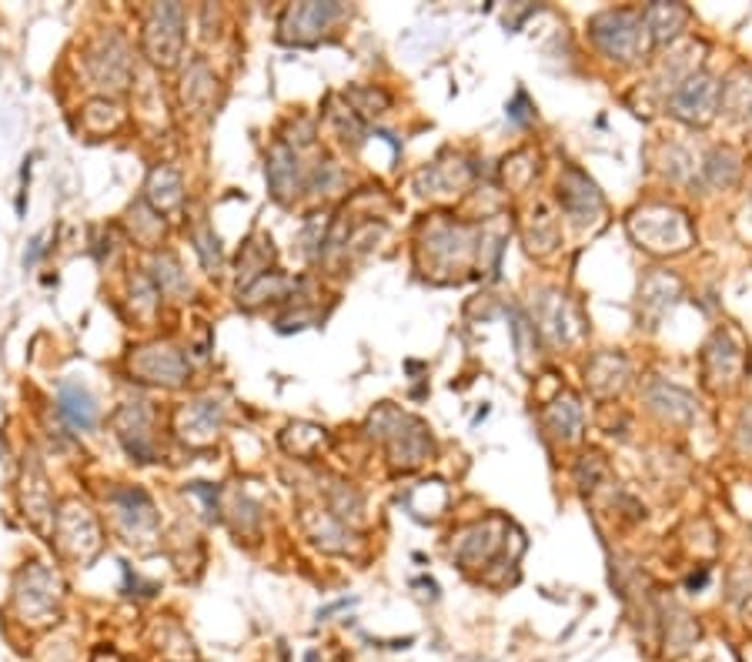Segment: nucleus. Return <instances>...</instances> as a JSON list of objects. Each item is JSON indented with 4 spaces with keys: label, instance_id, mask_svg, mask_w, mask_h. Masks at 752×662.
Returning a JSON list of instances; mask_svg holds the SVG:
<instances>
[{
    "label": "nucleus",
    "instance_id": "nucleus-1",
    "mask_svg": "<svg viewBox=\"0 0 752 662\" xmlns=\"http://www.w3.org/2000/svg\"><path fill=\"white\" fill-rule=\"evenodd\" d=\"M712 101H716V87H712L709 77H692V81L682 87L679 97H676V111L682 118H692V107H699V121L709 118L712 111Z\"/></svg>",
    "mask_w": 752,
    "mask_h": 662
},
{
    "label": "nucleus",
    "instance_id": "nucleus-2",
    "mask_svg": "<svg viewBox=\"0 0 752 662\" xmlns=\"http://www.w3.org/2000/svg\"><path fill=\"white\" fill-rule=\"evenodd\" d=\"M61 412L67 415V422H71V425L91 428L94 418H97V405H94V398L84 392V388L67 385L61 392Z\"/></svg>",
    "mask_w": 752,
    "mask_h": 662
}]
</instances>
